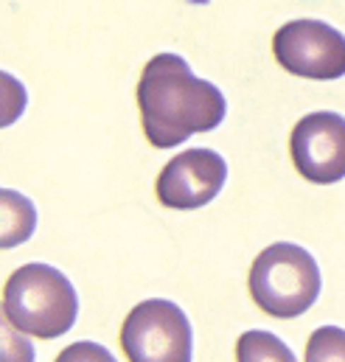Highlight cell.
Wrapping results in <instances>:
<instances>
[{"label":"cell","mask_w":345,"mask_h":362,"mask_svg":"<svg viewBox=\"0 0 345 362\" xmlns=\"http://www.w3.org/2000/svg\"><path fill=\"white\" fill-rule=\"evenodd\" d=\"M37 222V205L25 194L14 188H0V250L25 245L34 236Z\"/></svg>","instance_id":"cell-8"},{"label":"cell","mask_w":345,"mask_h":362,"mask_svg":"<svg viewBox=\"0 0 345 362\" xmlns=\"http://www.w3.org/2000/svg\"><path fill=\"white\" fill-rule=\"evenodd\" d=\"M278 65L300 79L332 82L345 76V34L323 20H289L272 37Z\"/></svg>","instance_id":"cell-5"},{"label":"cell","mask_w":345,"mask_h":362,"mask_svg":"<svg viewBox=\"0 0 345 362\" xmlns=\"http://www.w3.org/2000/svg\"><path fill=\"white\" fill-rule=\"evenodd\" d=\"M34 346L28 343L25 332H20L6 306L0 303V362H34Z\"/></svg>","instance_id":"cell-10"},{"label":"cell","mask_w":345,"mask_h":362,"mask_svg":"<svg viewBox=\"0 0 345 362\" xmlns=\"http://www.w3.org/2000/svg\"><path fill=\"white\" fill-rule=\"evenodd\" d=\"M138 110L146 141L155 149H172L216 129L228 115V101L214 82L194 76L182 57L158 54L141 74Z\"/></svg>","instance_id":"cell-1"},{"label":"cell","mask_w":345,"mask_h":362,"mask_svg":"<svg viewBox=\"0 0 345 362\" xmlns=\"http://www.w3.org/2000/svg\"><path fill=\"white\" fill-rule=\"evenodd\" d=\"M323 289V275L315 256L292 242L264 247L250 267V295L269 317L292 320L315 306Z\"/></svg>","instance_id":"cell-3"},{"label":"cell","mask_w":345,"mask_h":362,"mask_svg":"<svg viewBox=\"0 0 345 362\" xmlns=\"http://www.w3.org/2000/svg\"><path fill=\"white\" fill-rule=\"evenodd\" d=\"M121 346L132 362L194 360V332L188 315L166 298H149L127 315Z\"/></svg>","instance_id":"cell-4"},{"label":"cell","mask_w":345,"mask_h":362,"mask_svg":"<svg viewBox=\"0 0 345 362\" xmlns=\"http://www.w3.org/2000/svg\"><path fill=\"white\" fill-rule=\"evenodd\" d=\"M345 360V329L340 326H320L306 343V362Z\"/></svg>","instance_id":"cell-12"},{"label":"cell","mask_w":345,"mask_h":362,"mask_svg":"<svg viewBox=\"0 0 345 362\" xmlns=\"http://www.w3.org/2000/svg\"><path fill=\"white\" fill-rule=\"evenodd\" d=\"M3 306L11 323L40 340L68 334L79 317V295L65 272L51 264H23L3 286Z\"/></svg>","instance_id":"cell-2"},{"label":"cell","mask_w":345,"mask_h":362,"mask_svg":"<svg viewBox=\"0 0 345 362\" xmlns=\"http://www.w3.org/2000/svg\"><path fill=\"white\" fill-rule=\"evenodd\" d=\"M82 354H93V357H85V360H112V354L107 351V349H98V346H90V343H82V346H74V349H68L59 360L68 362V360H79Z\"/></svg>","instance_id":"cell-13"},{"label":"cell","mask_w":345,"mask_h":362,"mask_svg":"<svg viewBox=\"0 0 345 362\" xmlns=\"http://www.w3.org/2000/svg\"><path fill=\"white\" fill-rule=\"evenodd\" d=\"M228 180V163L214 149H185L158 175V199L174 211H197L219 197Z\"/></svg>","instance_id":"cell-7"},{"label":"cell","mask_w":345,"mask_h":362,"mask_svg":"<svg viewBox=\"0 0 345 362\" xmlns=\"http://www.w3.org/2000/svg\"><path fill=\"white\" fill-rule=\"evenodd\" d=\"M25 107H28V90H25V85L14 74L0 71V129H6L14 121H20V115L25 112Z\"/></svg>","instance_id":"cell-11"},{"label":"cell","mask_w":345,"mask_h":362,"mask_svg":"<svg viewBox=\"0 0 345 362\" xmlns=\"http://www.w3.org/2000/svg\"><path fill=\"white\" fill-rule=\"evenodd\" d=\"M236 360L239 362H256V360H275V362H292L295 354L289 346H283L272 332H245L239 346H236Z\"/></svg>","instance_id":"cell-9"},{"label":"cell","mask_w":345,"mask_h":362,"mask_svg":"<svg viewBox=\"0 0 345 362\" xmlns=\"http://www.w3.org/2000/svg\"><path fill=\"white\" fill-rule=\"evenodd\" d=\"M292 163L300 177L332 185L345 177V118L332 110L303 115L289 138Z\"/></svg>","instance_id":"cell-6"}]
</instances>
